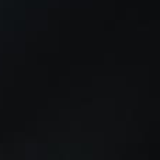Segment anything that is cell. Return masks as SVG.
I'll list each match as a JSON object with an SVG mask.
<instances>
[]
</instances>
